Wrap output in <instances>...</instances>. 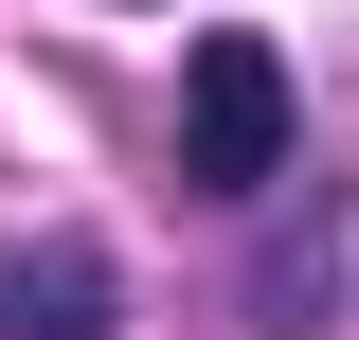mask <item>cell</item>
I'll return each instance as SVG.
<instances>
[{
    "label": "cell",
    "instance_id": "6da1fadb",
    "mask_svg": "<svg viewBox=\"0 0 359 340\" xmlns=\"http://www.w3.org/2000/svg\"><path fill=\"white\" fill-rule=\"evenodd\" d=\"M180 179L198 197H269L287 179V54L269 36H198L180 54Z\"/></svg>",
    "mask_w": 359,
    "mask_h": 340
},
{
    "label": "cell",
    "instance_id": "7a4b0ae2",
    "mask_svg": "<svg viewBox=\"0 0 359 340\" xmlns=\"http://www.w3.org/2000/svg\"><path fill=\"white\" fill-rule=\"evenodd\" d=\"M0 340H108V251H90V233L18 251L0 269Z\"/></svg>",
    "mask_w": 359,
    "mask_h": 340
}]
</instances>
